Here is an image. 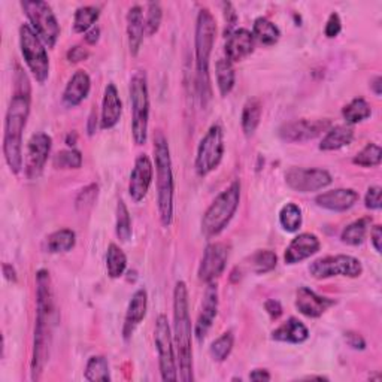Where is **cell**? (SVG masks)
Wrapping results in <instances>:
<instances>
[{"label": "cell", "mask_w": 382, "mask_h": 382, "mask_svg": "<svg viewBox=\"0 0 382 382\" xmlns=\"http://www.w3.org/2000/svg\"><path fill=\"white\" fill-rule=\"evenodd\" d=\"M256 39L249 30L247 29H236L232 33H228L227 42L224 47L227 60L232 63L242 61L248 56L252 54Z\"/></svg>", "instance_id": "24"}, {"label": "cell", "mask_w": 382, "mask_h": 382, "mask_svg": "<svg viewBox=\"0 0 382 382\" xmlns=\"http://www.w3.org/2000/svg\"><path fill=\"white\" fill-rule=\"evenodd\" d=\"M145 35L144 11L139 5H135L127 12V41L132 56H137L141 51Z\"/></svg>", "instance_id": "26"}, {"label": "cell", "mask_w": 382, "mask_h": 382, "mask_svg": "<svg viewBox=\"0 0 382 382\" xmlns=\"http://www.w3.org/2000/svg\"><path fill=\"white\" fill-rule=\"evenodd\" d=\"M345 340L348 345L352 348V350H357V351H363L366 348V340L363 339V336L360 333H355V332H347L345 333Z\"/></svg>", "instance_id": "50"}, {"label": "cell", "mask_w": 382, "mask_h": 382, "mask_svg": "<svg viewBox=\"0 0 382 382\" xmlns=\"http://www.w3.org/2000/svg\"><path fill=\"white\" fill-rule=\"evenodd\" d=\"M123 113V104L118 94L116 84L109 82L105 88L104 100H101V113H100V129L109 130L116 127Z\"/></svg>", "instance_id": "23"}, {"label": "cell", "mask_w": 382, "mask_h": 382, "mask_svg": "<svg viewBox=\"0 0 382 382\" xmlns=\"http://www.w3.org/2000/svg\"><path fill=\"white\" fill-rule=\"evenodd\" d=\"M97 196H99V187L96 184H90L81 191L78 197H76V200H75L76 208L81 209V211L92 208L94 205Z\"/></svg>", "instance_id": "45"}, {"label": "cell", "mask_w": 382, "mask_h": 382, "mask_svg": "<svg viewBox=\"0 0 382 382\" xmlns=\"http://www.w3.org/2000/svg\"><path fill=\"white\" fill-rule=\"evenodd\" d=\"M216 314H218V287H216L214 281L209 283L207 287L195 327V335L199 342H203L208 336L211 327L214 326Z\"/></svg>", "instance_id": "18"}, {"label": "cell", "mask_w": 382, "mask_h": 382, "mask_svg": "<svg viewBox=\"0 0 382 382\" xmlns=\"http://www.w3.org/2000/svg\"><path fill=\"white\" fill-rule=\"evenodd\" d=\"M240 203V183L233 181L215 197L202 218V233L211 239L218 236L235 216Z\"/></svg>", "instance_id": "6"}, {"label": "cell", "mask_w": 382, "mask_h": 382, "mask_svg": "<svg viewBox=\"0 0 382 382\" xmlns=\"http://www.w3.org/2000/svg\"><path fill=\"white\" fill-rule=\"evenodd\" d=\"M321 248V242L314 233H300L290 242L284 260L287 264H296L312 257Z\"/></svg>", "instance_id": "21"}, {"label": "cell", "mask_w": 382, "mask_h": 382, "mask_svg": "<svg viewBox=\"0 0 382 382\" xmlns=\"http://www.w3.org/2000/svg\"><path fill=\"white\" fill-rule=\"evenodd\" d=\"M32 90L27 75L17 68L14 76V94L9 101L4 129V156L11 172L23 171V133L30 116Z\"/></svg>", "instance_id": "1"}, {"label": "cell", "mask_w": 382, "mask_h": 382, "mask_svg": "<svg viewBox=\"0 0 382 382\" xmlns=\"http://www.w3.org/2000/svg\"><path fill=\"white\" fill-rule=\"evenodd\" d=\"M88 56H90V51H88L84 47H81V45H75L68 51V60L70 63L84 61V60L88 58Z\"/></svg>", "instance_id": "49"}, {"label": "cell", "mask_w": 382, "mask_h": 382, "mask_svg": "<svg viewBox=\"0 0 382 382\" xmlns=\"http://www.w3.org/2000/svg\"><path fill=\"white\" fill-rule=\"evenodd\" d=\"M99 37H100V29L99 27H93L92 30H88L84 36V41L85 44L88 45H96L99 42Z\"/></svg>", "instance_id": "54"}, {"label": "cell", "mask_w": 382, "mask_h": 382, "mask_svg": "<svg viewBox=\"0 0 382 382\" xmlns=\"http://www.w3.org/2000/svg\"><path fill=\"white\" fill-rule=\"evenodd\" d=\"M76 244V235L70 228H60L51 233L47 239V248L51 254H60L70 251Z\"/></svg>", "instance_id": "34"}, {"label": "cell", "mask_w": 382, "mask_h": 382, "mask_svg": "<svg viewBox=\"0 0 382 382\" xmlns=\"http://www.w3.org/2000/svg\"><path fill=\"white\" fill-rule=\"evenodd\" d=\"M100 17V9L97 6H81L76 9L73 16V32L75 33H87L94 27L96 21Z\"/></svg>", "instance_id": "35"}, {"label": "cell", "mask_w": 382, "mask_h": 382, "mask_svg": "<svg viewBox=\"0 0 382 382\" xmlns=\"http://www.w3.org/2000/svg\"><path fill=\"white\" fill-rule=\"evenodd\" d=\"M332 121L330 120H295L288 121L279 127L278 136L283 139L284 142L288 144H302L312 141V139L321 136L323 133H327V130L332 127Z\"/></svg>", "instance_id": "14"}, {"label": "cell", "mask_w": 382, "mask_h": 382, "mask_svg": "<svg viewBox=\"0 0 382 382\" xmlns=\"http://www.w3.org/2000/svg\"><path fill=\"white\" fill-rule=\"evenodd\" d=\"M354 139V129L351 125H332L320 144L321 151H338L348 147Z\"/></svg>", "instance_id": "28"}, {"label": "cell", "mask_w": 382, "mask_h": 382, "mask_svg": "<svg viewBox=\"0 0 382 382\" xmlns=\"http://www.w3.org/2000/svg\"><path fill=\"white\" fill-rule=\"evenodd\" d=\"M2 271H4V275H5V278L8 279V281H11V283H17V272H16V269H14V266H12V264H8V263H4V266H2Z\"/></svg>", "instance_id": "55"}, {"label": "cell", "mask_w": 382, "mask_h": 382, "mask_svg": "<svg viewBox=\"0 0 382 382\" xmlns=\"http://www.w3.org/2000/svg\"><path fill=\"white\" fill-rule=\"evenodd\" d=\"M173 347L180 363V378L191 382L193 376V327L188 311V290L184 281H178L173 290Z\"/></svg>", "instance_id": "3"}, {"label": "cell", "mask_w": 382, "mask_h": 382, "mask_svg": "<svg viewBox=\"0 0 382 382\" xmlns=\"http://www.w3.org/2000/svg\"><path fill=\"white\" fill-rule=\"evenodd\" d=\"M20 48L23 58L32 72L33 78L39 84H45L49 76V58L47 53V45L33 32L30 24H23L20 27Z\"/></svg>", "instance_id": "8"}, {"label": "cell", "mask_w": 382, "mask_h": 382, "mask_svg": "<svg viewBox=\"0 0 382 382\" xmlns=\"http://www.w3.org/2000/svg\"><path fill=\"white\" fill-rule=\"evenodd\" d=\"M125 269H127V257L124 251L117 244H111L106 252V271L109 278L117 279L123 276Z\"/></svg>", "instance_id": "37"}, {"label": "cell", "mask_w": 382, "mask_h": 382, "mask_svg": "<svg viewBox=\"0 0 382 382\" xmlns=\"http://www.w3.org/2000/svg\"><path fill=\"white\" fill-rule=\"evenodd\" d=\"M90 90H92L90 75L82 69L76 70L70 76L65 92H63V104L68 108L78 106L87 99V96L90 94Z\"/></svg>", "instance_id": "25"}, {"label": "cell", "mask_w": 382, "mask_h": 382, "mask_svg": "<svg viewBox=\"0 0 382 382\" xmlns=\"http://www.w3.org/2000/svg\"><path fill=\"white\" fill-rule=\"evenodd\" d=\"M382 82V78H381V76H375V78L372 80V82H371V88H372V92L376 94V96H381V84Z\"/></svg>", "instance_id": "57"}, {"label": "cell", "mask_w": 382, "mask_h": 382, "mask_svg": "<svg viewBox=\"0 0 382 382\" xmlns=\"http://www.w3.org/2000/svg\"><path fill=\"white\" fill-rule=\"evenodd\" d=\"M309 273L315 279H327L333 276L359 278L363 273V264L359 259L347 254L321 257L311 263Z\"/></svg>", "instance_id": "11"}, {"label": "cell", "mask_w": 382, "mask_h": 382, "mask_svg": "<svg viewBox=\"0 0 382 382\" xmlns=\"http://www.w3.org/2000/svg\"><path fill=\"white\" fill-rule=\"evenodd\" d=\"M357 200L359 193L352 188L330 190L315 197V203L318 207L333 212H345L351 209L357 203Z\"/></svg>", "instance_id": "22"}, {"label": "cell", "mask_w": 382, "mask_h": 382, "mask_svg": "<svg viewBox=\"0 0 382 382\" xmlns=\"http://www.w3.org/2000/svg\"><path fill=\"white\" fill-rule=\"evenodd\" d=\"M371 240H372V245H374L375 251L379 254L381 249H382V247H381V244H382V228H381V226H375L372 228Z\"/></svg>", "instance_id": "52"}, {"label": "cell", "mask_w": 382, "mask_h": 382, "mask_svg": "<svg viewBox=\"0 0 382 382\" xmlns=\"http://www.w3.org/2000/svg\"><path fill=\"white\" fill-rule=\"evenodd\" d=\"M96 127H97V117H96V112L93 111L90 118H88V135L93 136L96 132Z\"/></svg>", "instance_id": "56"}, {"label": "cell", "mask_w": 382, "mask_h": 382, "mask_svg": "<svg viewBox=\"0 0 382 382\" xmlns=\"http://www.w3.org/2000/svg\"><path fill=\"white\" fill-rule=\"evenodd\" d=\"M264 309H266L267 314H269V316L272 318V320H278V318L283 315V304L279 303V300H276V299L266 300Z\"/></svg>", "instance_id": "51"}, {"label": "cell", "mask_w": 382, "mask_h": 382, "mask_svg": "<svg viewBox=\"0 0 382 382\" xmlns=\"http://www.w3.org/2000/svg\"><path fill=\"white\" fill-rule=\"evenodd\" d=\"M340 32H342L340 17H339V14H336V12H332V14H330V17H328V20H327V23H326L324 33H326V36L328 37V39H333V37H336Z\"/></svg>", "instance_id": "47"}, {"label": "cell", "mask_w": 382, "mask_h": 382, "mask_svg": "<svg viewBox=\"0 0 382 382\" xmlns=\"http://www.w3.org/2000/svg\"><path fill=\"white\" fill-rule=\"evenodd\" d=\"M75 142H76V135L72 137V133H69V136L66 137V144H68L69 147H73Z\"/></svg>", "instance_id": "58"}, {"label": "cell", "mask_w": 382, "mask_h": 382, "mask_svg": "<svg viewBox=\"0 0 382 382\" xmlns=\"http://www.w3.org/2000/svg\"><path fill=\"white\" fill-rule=\"evenodd\" d=\"M132 104V135L136 145H144L148 137L149 123V92L145 72L139 70L130 81Z\"/></svg>", "instance_id": "7"}, {"label": "cell", "mask_w": 382, "mask_h": 382, "mask_svg": "<svg viewBox=\"0 0 382 382\" xmlns=\"http://www.w3.org/2000/svg\"><path fill=\"white\" fill-rule=\"evenodd\" d=\"M261 101L257 97H251L247 100V104L244 105V109H242V117H240V124H242V130H244L245 136H252L256 133L257 127L260 125L261 120Z\"/></svg>", "instance_id": "29"}, {"label": "cell", "mask_w": 382, "mask_h": 382, "mask_svg": "<svg viewBox=\"0 0 382 382\" xmlns=\"http://www.w3.org/2000/svg\"><path fill=\"white\" fill-rule=\"evenodd\" d=\"M56 169H80L82 166V154L78 149L58 151L53 159Z\"/></svg>", "instance_id": "43"}, {"label": "cell", "mask_w": 382, "mask_h": 382, "mask_svg": "<svg viewBox=\"0 0 382 382\" xmlns=\"http://www.w3.org/2000/svg\"><path fill=\"white\" fill-rule=\"evenodd\" d=\"M117 223H116V233L121 242H129L132 239V218L130 212L127 209L124 200H118L117 203Z\"/></svg>", "instance_id": "40"}, {"label": "cell", "mask_w": 382, "mask_h": 382, "mask_svg": "<svg viewBox=\"0 0 382 382\" xmlns=\"http://www.w3.org/2000/svg\"><path fill=\"white\" fill-rule=\"evenodd\" d=\"M221 6L224 11V20H226V27H227L226 32L232 33L233 27L238 23V12H236L233 4H230V2H224Z\"/></svg>", "instance_id": "48"}, {"label": "cell", "mask_w": 382, "mask_h": 382, "mask_svg": "<svg viewBox=\"0 0 382 382\" xmlns=\"http://www.w3.org/2000/svg\"><path fill=\"white\" fill-rule=\"evenodd\" d=\"M51 147H53V137L48 133L37 132L29 139L23 164L24 173L29 180H37L44 173Z\"/></svg>", "instance_id": "13"}, {"label": "cell", "mask_w": 382, "mask_h": 382, "mask_svg": "<svg viewBox=\"0 0 382 382\" xmlns=\"http://www.w3.org/2000/svg\"><path fill=\"white\" fill-rule=\"evenodd\" d=\"M216 36V21L209 9H200L196 21V80L197 92L202 99V105L205 106L207 101L212 96L211 78H209V60L215 44Z\"/></svg>", "instance_id": "4"}, {"label": "cell", "mask_w": 382, "mask_h": 382, "mask_svg": "<svg viewBox=\"0 0 382 382\" xmlns=\"http://www.w3.org/2000/svg\"><path fill=\"white\" fill-rule=\"evenodd\" d=\"M21 8L33 32L48 48H54L60 37V24L51 6L41 0H23Z\"/></svg>", "instance_id": "9"}, {"label": "cell", "mask_w": 382, "mask_h": 382, "mask_svg": "<svg viewBox=\"0 0 382 382\" xmlns=\"http://www.w3.org/2000/svg\"><path fill=\"white\" fill-rule=\"evenodd\" d=\"M224 132L220 124H212L197 147L195 169L199 176H208L220 166L224 156Z\"/></svg>", "instance_id": "10"}, {"label": "cell", "mask_w": 382, "mask_h": 382, "mask_svg": "<svg viewBox=\"0 0 382 382\" xmlns=\"http://www.w3.org/2000/svg\"><path fill=\"white\" fill-rule=\"evenodd\" d=\"M343 120L347 121L348 125L359 124L372 116V108L367 104V100L363 97L352 99L348 105L342 109Z\"/></svg>", "instance_id": "33"}, {"label": "cell", "mask_w": 382, "mask_h": 382, "mask_svg": "<svg viewBox=\"0 0 382 382\" xmlns=\"http://www.w3.org/2000/svg\"><path fill=\"white\" fill-rule=\"evenodd\" d=\"M163 20V9L159 2H151L147 6V17H145V33L147 36H154L161 25Z\"/></svg>", "instance_id": "44"}, {"label": "cell", "mask_w": 382, "mask_h": 382, "mask_svg": "<svg viewBox=\"0 0 382 382\" xmlns=\"http://www.w3.org/2000/svg\"><path fill=\"white\" fill-rule=\"evenodd\" d=\"M251 33L254 39H257L263 45H275L279 41V37H281V30L278 29V25H275L266 17H259L254 21Z\"/></svg>", "instance_id": "32"}, {"label": "cell", "mask_w": 382, "mask_h": 382, "mask_svg": "<svg viewBox=\"0 0 382 382\" xmlns=\"http://www.w3.org/2000/svg\"><path fill=\"white\" fill-rule=\"evenodd\" d=\"M276 263H278L276 254L269 249H263L252 254L249 259V269L256 275H264L273 271L276 267Z\"/></svg>", "instance_id": "39"}, {"label": "cell", "mask_w": 382, "mask_h": 382, "mask_svg": "<svg viewBox=\"0 0 382 382\" xmlns=\"http://www.w3.org/2000/svg\"><path fill=\"white\" fill-rule=\"evenodd\" d=\"M335 304L336 302L333 299L316 295L314 290L308 287H300L296 292V308L302 315L308 318L321 316Z\"/></svg>", "instance_id": "19"}, {"label": "cell", "mask_w": 382, "mask_h": 382, "mask_svg": "<svg viewBox=\"0 0 382 382\" xmlns=\"http://www.w3.org/2000/svg\"><path fill=\"white\" fill-rule=\"evenodd\" d=\"M381 193L382 188L379 185H372L367 188V193L364 196V207L371 211H378L381 209L382 200H381Z\"/></svg>", "instance_id": "46"}, {"label": "cell", "mask_w": 382, "mask_h": 382, "mask_svg": "<svg viewBox=\"0 0 382 382\" xmlns=\"http://www.w3.org/2000/svg\"><path fill=\"white\" fill-rule=\"evenodd\" d=\"M271 374L266 371V369H256V371H252L249 374V379L251 381H257V382H261V381H271Z\"/></svg>", "instance_id": "53"}, {"label": "cell", "mask_w": 382, "mask_h": 382, "mask_svg": "<svg viewBox=\"0 0 382 382\" xmlns=\"http://www.w3.org/2000/svg\"><path fill=\"white\" fill-rule=\"evenodd\" d=\"M228 256H230V248L223 244V242L209 244L205 252H203V257L197 271V276L200 281L209 284L214 283L216 278H220L227 266Z\"/></svg>", "instance_id": "16"}, {"label": "cell", "mask_w": 382, "mask_h": 382, "mask_svg": "<svg viewBox=\"0 0 382 382\" xmlns=\"http://www.w3.org/2000/svg\"><path fill=\"white\" fill-rule=\"evenodd\" d=\"M303 223L302 209L296 203H287L279 211V224L287 233H296L300 230Z\"/></svg>", "instance_id": "36"}, {"label": "cell", "mask_w": 382, "mask_h": 382, "mask_svg": "<svg viewBox=\"0 0 382 382\" xmlns=\"http://www.w3.org/2000/svg\"><path fill=\"white\" fill-rule=\"evenodd\" d=\"M309 338V330L297 318L291 316L272 332V339L287 343H303Z\"/></svg>", "instance_id": "27"}, {"label": "cell", "mask_w": 382, "mask_h": 382, "mask_svg": "<svg viewBox=\"0 0 382 382\" xmlns=\"http://www.w3.org/2000/svg\"><path fill=\"white\" fill-rule=\"evenodd\" d=\"M233 345H235V336H233V333L232 332L223 333L218 339H215L212 342V345L209 348L211 357L215 362H218V363L226 362L228 355H230L232 350H233Z\"/></svg>", "instance_id": "41"}, {"label": "cell", "mask_w": 382, "mask_h": 382, "mask_svg": "<svg viewBox=\"0 0 382 382\" xmlns=\"http://www.w3.org/2000/svg\"><path fill=\"white\" fill-rule=\"evenodd\" d=\"M148 309V292L145 288H139L135 291L132 300L127 307L125 316H124V326H123V338L124 340H129L136 328L144 321Z\"/></svg>", "instance_id": "20"}, {"label": "cell", "mask_w": 382, "mask_h": 382, "mask_svg": "<svg viewBox=\"0 0 382 382\" xmlns=\"http://www.w3.org/2000/svg\"><path fill=\"white\" fill-rule=\"evenodd\" d=\"M381 159H382L381 147L369 142L362 151L355 154L352 163L357 164L360 168H376L381 164Z\"/></svg>", "instance_id": "42"}, {"label": "cell", "mask_w": 382, "mask_h": 382, "mask_svg": "<svg viewBox=\"0 0 382 382\" xmlns=\"http://www.w3.org/2000/svg\"><path fill=\"white\" fill-rule=\"evenodd\" d=\"M215 78H216V87H218V92L221 97H226L232 93L235 82H236V75L233 63L228 61L227 58H220L215 65Z\"/></svg>", "instance_id": "31"}, {"label": "cell", "mask_w": 382, "mask_h": 382, "mask_svg": "<svg viewBox=\"0 0 382 382\" xmlns=\"http://www.w3.org/2000/svg\"><path fill=\"white\" fill-rule=\"evenodd\" d=\"M87 381H111L109 375V364L108 360L104 357V355H93L90 360L87 362L85 366V374H84Z\"/></svg>", "instance_id": "38"}, {"label": "cell", "mask_w": 382, "mask_h": 382, "mask_svg": "<svg viewBox=\"0 0 382 382\" xmlns=\"http://www.w3.org/2000/svg\"><path fill=\"white\" fill-rule=\"evenodd\" d=\"M154 176V166L147 154H139L135 160V166L130 173L129 181V195L135 203L142 202L152 184Z\"/></svg>", "instance_id": "17"}, {"label": "cell", "mask_w": 382, "mask_h": 382, "mask_svg": "<svg viewBox=\"0 0 382 382\" xmlns=\"http://www.w3.org/2000/svg\"><path fill=\"white\" fill-rule=\"evenodd\" d=\"M154 160L157 172V209L161 226L168 228L173 223V172L168 139L160 130L154 136Z\"/></svg>", "instance_id": "5"}, {"label": "cell", "mask_w": 382, "mask_h": 382, "mask_svg": "<svg viewBox=\"0 0 382 382\" xmlns=\"http://www.w3.org/2000/svg\"><path fill=\"white\" fill-rule=\"evenodd\" d=\"M154 342L159 352V366L163 381H178V369L173 352V338L168 316L160 314L154 328Z\"/></svg>", "instance_id": "12"}, {"label": "cell", "mask_w": 382, "mask_h": 382, "mask_svg": "<svg viewBox=\"0 0 382 382\" xmlns=\"http://www.w3.org/2000/svg\"><path fill=\"white\" fill-rule=\"evenodd\" d=\"M54 316H56V304L53 283H51L49 272L41 269L36 273V324L30 366L33 381L41 379L45 364L49 357Z\"/></svg>", "instance_id": "2"}, {"label": "cell", "mask_w": 382, "mask_h": 382, "mask_svg": "<svg viewBox=\"0 0 382 382\" xmlns=\"http://www.w3.org/2000/svg\"><path fill=\"white\" fill-rule=\"evenodd\" d=\"M287 185L299 191V193H314L327 188L333 183V178L324 169H304V168H291L285 173Z\"/></svg>", "instance_id": "15"}, {"label": "cell", "mask_w": 382, "mask_h": 382, "mask_svg": "<svg viewBox=\"0 0 382 382\" xmlns=\"http://www.w3.org/2000/svg\"><path fill=\"white\" fill-rule=\"evenodd\" d=\"M371 224H372L371 216H363V218L360 220L352 221L342 230V235H340L342 242L351 247L362 245L369 230H371Z\"/></svg>", "instance_id": "30"}]
</instances>
